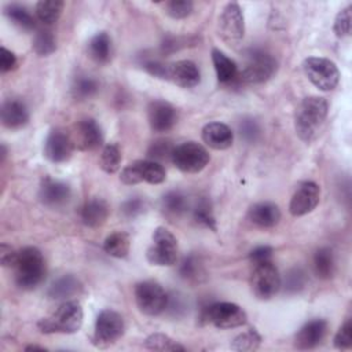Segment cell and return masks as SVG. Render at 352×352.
Masks as SVG:
<instances>
[{
	"mask_svg": "<svg viewBox=\"0 0 352 352\" xmlns=\"http://www.w3.org/2000/svg\"><path fill=\"white\" fill-rule=\"evenodd\" d=\"M16 250H14L10 245L1 243L0 246V263L3 267H12L16 258Z\"/></svg>",
	"mask_w": 352,
	"mask_h": 352,
	"instance_id": "f907efd6",
	"label": "cell"
},
{
	"mask_svg": "<svg viewBox=\"0 0 352 352\" xmlns=\"http://www.w3.org/2000/svg\"><path fill=\"white\" fill-rule=\"evenodd\" d=\"M250 287L258 300H271L282 287V278L272 261L253 265Z\"/></svg>",
	"mask_w": 352,
	"mask_h": 352,
	"instance_id": "8fae6325",
	"label": "cell"
},
{
	"mask_svg": "<svg viewBox=\"0 0 352 352\" xmlns=\"http://www.w3.org/2000/svg\"><path fill=\"white\" fill-rule=\"evenodd\" d=\"M144 348L151 349V351H161V352H182L186 351V348L179 344L177 341H175L173 338H170L166 334L162 333H154L151 336H148L144 341Z\"/></svg>",
	"mask_w": 352,
	"mask_h": 352,
	"instance_id": "e575fe53",
	"label": "cell"
},
{
	"mask_svg": "<svg viewBox=\"0 0 352 352\" xmlns=\"http://www.w3.org/2000/svg\"><path fill=\"white\" fill-rule=\"evenodd\" d=\"M18 65L16 56L14 55V52H11L10 50H7L6 47L0 48V72L8 73L11 70H14Z\"/></svg>",
	"mask_w": 352,
	"mask_h": 352,
	"instance_id": "681fc988",
	"label": "cell"
},
{
	"mask_svg": "<svg viewBox=\"0 0 352 352\" xmlns=\"http://www.w3.org/2000/svg\"><path fill=\"white\" fill-rule=\"evenodd\" d=\"M272 254H274V250H272L271 246L261 245V246H256L254 249L250 250L249 260L253 265H258V264H263V263L272 261Z\"/></svg>",
	"mask_w": 352,
	"mask_h": 352,
	"instance_id": "7dc6e473",
	"label": "cell"
},
{
	"mask_svg": "<svg viewBox=\"0 0 352 352\" xmlns=\"http://www.w3.org/2000/svg\"><path fill=\"white\" fill-rule=\"evenodd\" d=\"M33 51L40 56H48L56 50V40L51 30H37V33L33 37L32 44Z\"/></svg>",
	"mask_w": 352,
	"mask_h": 352,
	"instance_id": "8d00e7d4",
	"label": "cell"
},
{
	"mask_svg": "<svg viewBox=\"0 0 352 352\" xmlns=\"http://www.w3.org/2000/svg\"><path fill=\"white\" fill-rule=\"evenodd\" d=\"M131 248L129 235L124 231H114L106 236L103 242V250L116 258H124L128 256Z\"/></svg>",
	"mask_w": 352,
	"mask_h": 352,
	"instance_id": "4dcf8cb0",
	"label": "cell"
},
{
	"mask_svg": "<svg viewBox=\"0 0 352 352\" xmlns=\"http://www.w3.org/2000/svg\"><path fill=\"white\" fill-rule=\"evenodd\" d=\"M204 319L221 330L241 327L246 323L248 315L242 307L235 302H212L204 309Z\"/></svg>",
	"mask_w": 352,
	"mask_h": 352,
	"instance_id": "30bf717a",
	"label": "cell"
},
{
	"mask_svg": "<svg viewBox=\"0 0 352 352\" xmlns=\"http://www.w3.org/2000/svg\"><path fill=\"white\" fill-rule=\"evenodd\" d=\"M70 91L74 99L85 100L92 98L99 91V81L94 76L81 73L73 78Z\"/></svg>",
	"mask_w": 352,
	"mask_h": 352,
	"instance_id": "1f68e13d",
	"label": "cell"
},
{
	"mask_svg": "<svg viewBox=\"0 0 352 352\" xmlns=\"http://www.w3.org/2000/svg\"><path fill=\"white\" fill-rule=\"evenodd\" d=\"M73 138V136H72ZM74 146L82 151L96 150L103 144V132L94 118H82L74 126Z\"/></svg>",
	"mask_w": 352,
	"mask_h": 352,
	"instance_id": "e0dca14e",
	"label": "cell"
},
{
	"mask_svg": "<svg viewBox=\"0 0 352 352\" xmlns=\"http://www.w3.org/2000/svg\"><path fill=\"white\" fill-rule=\"evenodd\" d=\"M88 55L98 63L104 65L111 58V38L106 32H98L88 41Z\"/></svg>",
	"mask_w": 352,
	"mask_h": 352,
	"instance_id": "484cf974",
	"label": "cell"
},
{
	"mask_svg": "<svg viewBox=\"0 0 352 352\" xmlns=\"http://www.w3.org/2000/svg\"><path fill=\"white\" fill-rule=\"evenodd\" d=\"M305 282H307L305 272L301 268H292L290 271H287L282 285L286 292L296 293L305 286Z\"/></svg>",
	"mask_w": 352,
	"mask_h": 352,
	"instance_id": "b9f144b4",
	"label": "cell"
},
{
	"mask_svg": "<svg viewBox=\"0 0 352 352\" xmlns=\"http://www.w3.org/2000/svg\"><path fill=\"white\" fill-rule=\"evenodd\" d=\"M246 55L245 67L236 76L241 82L260 84L275 74L278 63L271 54L263 50H250Z\"/></svg>",
	"mask_w": 352,
	"mask_h": 352,
	"instance_id": "277c9868",
	"label": "cell"
},
{
	"mask_svg": "<svg viewBox=\"0 0 352 352\" xmlns=\"http://www.w3.org/2000/svg\"><path fill=\"white\" fill-rule=\"evenodd\" d=\"M147 261L158 267H172L177 261V241L165 227H157L153 232V245L146 253Z\"/></svg>",
	"mask_w": 352,
	"mask_h": 352,
	"instance_id": "ba28073f",
	"label": "cell"
},
{
	"mask_svg": "<svg viewBox=\"0 0 352 352\" xmlns=\"http://www.w3.org/2000/svg\"><path fill=\"white\" fill-rule=\"evenodd\" d=\"M100 168L106 172V173H114L120 169V164H121V151L120 147L116 143H109L103 147L102 154H100V160H99Z\"/></svg>",
	"mask_w": 352,
	"mask_h": 352,
	"instance_id": "74e56055",
	"label": "cell"
},
{
	"mask_svg": "<svg viewBox=\"0 0 352 352\" xmlns=\"http://www.w3.org/2000/svg\"><path fill=\"white\" fill-rule=\"evenodd\" d=\"M165 80H169L182 88H194L201 81V73L192 60L183 59L168 63Z\"/></svg>",
	"mask_w": 352,
	"mask_h": 352,
	"instance_id": "d6986e66",
	"label": "cell"
},
{
	"mask_svg": "<svg viewBox=\"0 0 352 352\" xmlns=\"http://www.w3.org/2000/svg\"><path fill=\"white\" fill-rule=\"evenodd\" d=\"M82 318L84 315L80 302L65 301L48 318L40 319L37 327L44 334H73L80 330L82 324Z\"/></svg>",
	"mask_w": 352,
	"mask_h": 352,
	"instance_id": "3957f363",
	"label": "cell"
},
{
	"mask_svg": "<svg viewBox=\"0 0 352 352\" xmlns=\"http://www.w3.org/2000/svg\"><path fill=\"white\" fill-rule=\"evenodd\" d=\"M329 111V103L322 96H307L296 109L294 129L297 136L311 143L319 133Z\"/></svg>",
	"mask_w": 352,
	"mask_h": 352,
	"instance_id": "6da1fadb",
	"label": "cell"
},
{
	"mask_svg": "<svg viewBox=\"0 0 352 352\" xmlns=\"http://www.w3.org/2000/svg\"><path fill=\"white\" fill-rule=\"evenodd\" d=\"M81 292V283L80 280L72 275H62L56 280L51 283V286L47 290V296L52 300H65L69 297H73Z\"/></svg>",
	"mask_w": 352,
	"mask_h": 352,
	"instance_id": "d4e9b609",
	"label": "cell"
},
{
	"mask_svg": "<svg viewBox=\"0 0 352 352\" xmlns=\"http://www.w3.org/2000/svg\"><path fill=\"white\" fill-rule=\"evenodd\" d=\"M4 15L8 18V21L19 28L21 30L30 32L36 29V19L29 12V10L21 4H7L4 7Z\"/></svg>",
	"mask_w": 352,
	"mask_h": 352,
	"instance_id": "f546056e",
	"label": "cell"
},
{
	"mask_svg": "<svg viewBox=\"0 0 352 352\" xmlns=\"http://www.w3.org/2000/svg\"><path fill=\"white\" fill-rule=\"evenodd\" d=\"M192 219L197 224H199L205 228H209L212 231L217 230L212 204L208 197H201L197 199L195 205L192 206Z\"/></svg>",
	"mask_w": 352,
	"mask_h": 352,
	"instance_id": "d6a6232c",
	"label": "cell"
},
{
	"mask_svg": "<svg viewBox=\"0 0 352 352\" xmlns=\"http://www.w3.org/2000/svg\"><path fill=\"white\" fill-rule=\"evenodd\" d=\"M302 70L307 78L320 91H333L340 82L337 65L322 56H309L302 62Z\"/></svg>",
	"mask_w": 352,
	"mask_h": 352,
	"instance_id": "8992f818",
	"label": "cell"
},
{
	"mask_svg": "<svg viewBox=\"0 0 352 352\" xmlns=\"http://www.w3.org/2000/svg\"><path fill=\"white\" fill-rule=\"evenodd\" d=\"M239 133L248 143H254L260 138L261 129L258 122L252 117H245L239 122Z\"/></svg>",
	"mask_w": 352,
	"mask_h": 352,
	"instance_id": "ee69618b",
	"label": "cell"
},
{
	"mask_svg": "<svg viewBox=\"0 0 352 352\" xmlns=\"http://www.w3.org/2000/svg\"><path fill=\"white\" fill-rule=\"evenodd\" d=\"M170 161L180 172L198 173L206 168L210 155L202 144L190 140L175 146Z\"/></svg>",
	"mask_w": 352,
	"mask_h": 352,
	"instance_id": "9c48e42d",
	"label": "cell"
},
{
	"mask_svg": "<svg viewBox=\"0 0 352 352\" xmlns=\"http://www.w3.org/2000/svg\"><path fill=\"white\" fill-rule=\"evenodd\" d=\"M63 7L62 0H40L36 4V16L44 25H52L59 19Z\"/></svg>",
	"mask_w": 352,
	"mask_h": 352,
	"instance_id": "836d02e7",
	"label": "cell"
},
{
	"mask_svg": "<svg viewBox=\"0 0 352 352\" xmlns=\"http://www.w3.org/2000/svg\"><path fill=\"white\" fill-rule=\"evenodd\" d=\"M173 148H175V146L172 144L170 140L157 139L150 144V147L147 150V157H148V160L161 164L164 161L172 160Z\"/></svg>",
	"mask_w": 352,
	"mask_h": 352,
	"instance_id": "ab89813d",
	"label": "cell"
},
{
	"mask_svg": "<svg viewBox=\"0 0 352 352\" xmlns=\"http://www.w3.org/2000/svg\"><path fill=\"white\" fill-rule=\"evenodd\" d=\"M261 344V336L254 330L249 329L241 334H238L231 344V349L239 352H250L256 351Z\"/></svg>",
	"mask_w": 352,
	"mask_h": 352,
	"instance_id": "f35d334b",
	"label": "cell"
},
{
	"mask_svg": "<svg viewBox=\"0 0 352 352\" xmlns=\"http://www.w3.org/2000/svg\"><path fill=\"white\" fill-rule=\"evenodd\" d=\"M245 34V18L238 3H227L219 16V36L230 45L238 44Z\"/></svg>",
	"mask_w": 352,
	"mask_h": 352,
	"instance_id": "4fadbf2b",
	"label": "cell"
},
{
	"mask_svg": "<svg viewBox=\"0 0 352 352\" xmlns=\"http://www.w3.org/2000/svg\"><path fill=\"white\" fill-rule=\"evenodd\" d=\"M81 221L91 228L100 227L104 224L109 216V204L100 197H92L87 199L80 212Z\"/></svg>",
	"mask_w": 352,
	"mask_h": 352,
	"instance_id": "cb8c5ba5",
	"label": "cell"
},
{
	"mask_svg": "<svg viewBox=\"0 0 352 352\" xmlns=\"http://www.w3.org/2000/svg\"><path fill=\"white\" fill-rule=\"evenodd\" d=\"M194 4L190 0H172L165 4L166 14L173 19H183L192 12Z\"/></svg>",
	"mask_w": 352,
	"mask_h": 352,
	"instance_id": "7bdbcfd3",
	"label": "cell"
},
{
	"mask_svg": "<svg viewBox=\"0 0 352 352\" xmlns=\"http://www.w3.org/2000/svg\"><path fill=\"white\" fill-rule=\"evenodd\" d=\"M314 272L320 279H330L336 271L334 253L330 248H319L312 258Z\"/></svg>",
	"mask_w": 352,
	"mask_h": 352,
	"instance_id": "f1b7e54d",
	"label": "cell"
},
{
	"mask_svg": "<svg viewBox=\"0 0 352 352\" xmlns=\"http://www.w3.org/2000/svg\"><path fill=\"white\" fill-rule=\"evenodd\" d=\"M179 275L188 282L198 280L204 275V267L199 257L194 253L186 256L179 265Z\"/></svg>",
	"mask_w": 352,
	"mask_h": 352,
	"instance_id": "d590c367",
	"label": "cell"
},
{
	"mask_svg": "<svg viewBox=\"0 0 352 352\" xmlns=\"http://www.w3.org/2000/svg\"><path fill=\"white\" fill-rule=\"evenodd\" d=\"M124 331L125 323L121 314L114 309H103L95 322L92 344L100 349L109 348L122 337Z\"/></svg>",
	"mask_w": 352,
	"mask_h": 352,
	"instance_id": "5b68a950",
	"label": "cell"
},
{
	"mask_svg": "<svg viewBox=\"0 0 352 352\" xmlns=\"http://www.w3.org/2000/svg\"><path fill=\"white\" fill-rule=\"evenodd\" d=\"M212 62L216 72V77L220 82L227 84L236 78L238 76V67L236 63L228 58L223 51L213 48L212 50Z\"/></svg>",
	"mask_w": 352,
	"mask_h": 352,
	"instance_id": "4316f807",
	"label": "cell"
},
{
	"mask_svg": "<svg viewBox=\"0 0 352 352\" xmlns=\"http://www.w3.org/2000/svg\"><path fill=\"white\" fill-rule=\"evenodd\" d=\"M320 187L315 182H302L296 188L289 204V212L294 217L311 213L319 204Z\"/></svg>",
	"mask_w": 352,
	"mask_h": 352,
	"instance_id": "9a60e30c",
	"label": "cell"
},
{
	"mask_svg": "<svg viewBox=\"0 0 352 352\" xmlns=\"http://www.w3.org/2000/svg\"><path fill=\"white\" fill-rule=\"evenodd\" d=\"M74 142L72 135L65 129L55 128L51 129L44 142V155L48 161L54 164H60L67 161L74 150Z\"/></svg>",
	"mask_w": 352,
	"mask_h": 352,
	"instance_id": "5bb4252c",
	"label": "cell"
},
{
	"mask_svg": "<svg viewBox=\"0 0 352 352\" xmlns=\"http://www.w3.org/2000/svg\"><path fill=\"white\" fill-rule=\"evenodd\" d=\"M44 351L45 348L44 346H37V345H29V346H26V351Z\"/></svg>",
	"mask_w": 352,
	"mask_h": 352,
	"instance_id": "816d5d0a",
	"label": "cell"
},
{
	"mask_svg": "<svg viewBox=\"0 0 352 352\" xmlns=\"http://www.w3.org/2000/svg\"><path fill=\"white\" fill-rule=\"evenodd\" d=\"M1 124L8 129H19L29 121V109L21 99H6L0 110Z\"/></svg>",
	"mask_w": 352,
	"mask_h": 352,
	"instance_id": "44dd1931",
	"label": "cell"
},
{
	"mask_svg": "<svg viewBox=\"0 0 352 352\" xmlns=\"http://www.w3.org/2000/svg\"><path fill=\"white\" fill-rule=\"evenodd\" d=\"M146 209V201L142 197H132L121 205V213L126 219H135Z\"/></svg>",
	"mask_w": 352,
	"mask_h": 352,
	"instance_id": "bcb514c9",
	"label": "cell"
},
{
	"mask_svg": "<svg viewBox=\"0 0 352 352\" xmlns=\"http://www.w3.org/2000/svg\"><path fill=\"white\" fill-rule=\"evenodd\" d=\"M202 140L213 150H227L232 146L234 133L231 128L223 122L213 121L202 128Z\"/></svg>",
	"mask_w": 352,
	"mask_h": 352,
	"instance_id": "7402d4cb",
	"label": "cell"
},
{
	"mask_svg": "<svg viewBox=\"0 0 352 352\" xmlns=\"http://www.w3.org/2000/svg\"><path fill=\"white\" fill-rule=\"evenodd\" d=\"M187 305L186 301L183 298V296L180 294H173V296H168V302H166V308L165 311H168L172 316H182L186 314Z\"/></svg>",
	"mask_w": 352,
	"mask_h": 352,
	"instance_id": "c3c4849f",
	"label": "cell"
},
{
	"mask_svg": "<svg viewBox=\"0 0 352 352\" xmlns=\"http://www.w3.org/2000/svg\"><path fill=\"white\" fill-rule=\"evenodd\" d=\"M14 268V279L19 289L33 290L45 278V260L34 246H25L18 250Z\"/></svg>",
	"mask_w": 352,
	"mask_h": 352,
	"instance_id": "7a4b0ae2",
	"label": "cell"
},
{
	"mask_svg": "<svg viewBox=\"0 0 352 352\" xmlns=\"http://www.w3.org/2000/svg\"><path fill=\"white\" fill-rule=\"evenodd\" d=\"M351 28H352V6H348L336 15V19L333 23V32L337 37L344 38L351 34Z\"/></svg>",
	"mask_w": 352,
	"mask_h": 352,
	"instance_id": "60d3db41",
	"label": "cell"
},
{
	"mask_svg": "<svg viewBox=\"0 0 352 352\" xmlns=\"http://www.w3.org/2000/svg\"><path fill=\"white\" fill-rule=\"evenodd\" d=\"M70 197H72V190L67 183L51 179L48 176L41 180V184L38 188V198L43 205L56 209L66 205Z\"/></svg>",
	"mask_w": 352,
	"mask_h": 352,
	"instance_id": "ac0fdd59",
	"label": "cell"
},
{
	"mask_svg": "<svg viewBox=\"0 0 352 352\" xmlns=\"http://www.w3.org/2000/svg\"><path fill=\"white\" fill-rule=\"evenodd\" d=\"M188 208H190V202L187 195L179 190L168 191L161 199L162 212L172 219L183 216L184 213H187Z\"/></svg>",
	"mask_w": 352,
	"mask_h": 352,
	"instance_id": "83f0119b",
	"label": "cell"
},
{
	"mask_svg": "<svg viewBox=\"0 0 352 352\" xmlns=\"http://www.w3.org/2000/svg\"><path fill=\"white\" fill-rule=\"evenodd\" d=\"M248 219L260 228H271L279 223L280 210L272 202H257L249 208Z\"/></svg>",
	"mask_w": 352,
	"mask_h": 352,
	"instance_id": "603a6c76",
	"label": "cell"
},
{
	"mask_svg": "<svg viewBox=\"0 0 352 352\" xmlns=\"http://www.w3.org/2000/svg\"><path fill=\"white\" fill-rule=\"evenodd\" d=\"M166 179L162 164L151 160H138L126 165L120 175V180L126 186H133L142 182L150 184H161Z\"/></svg>",
	"mask_w": 352,
	"mask_h": 352,
	"instance_id": "7c38bea8",
	"label": "cell"
},
{
	"mask_svg": "<svg viewBox=\"0 0 352 352\" xmlns=\"http://www.w3.org/2000/svg\"><path fill=\"white\" fill-rule=\"evenodd\" d=\"M334 346L338 349H349L352 346V322L346 319L334 336Z\"/></svg>",
	"mask_w": 352,
	"mask_h": 352,
	"instance_id": "f6af8a7d",
	"label": "cell"
},
{
	"mask_svg": "<svg viewBox=\"0 0 352 352\" xmlns=\"http://www.w3.org/2000/svg\"><path fill=\"white\" fill-rule=\"evenodd\" d=\"M147 120L154 132H168L177 122V111L169 102L155 99L147 107Z\"/></svg>",
	"mask_w": 352,
	"mask_h": 352,
	"instance_id": "2e32d148",
	"label": "cell"
},
{
	"mask_svg": "<svg viewBox=\"0 0 352 352\" xmlns=\"http://www.w3.org/2000/svg\"><path fill=\"white\" fill-rule=\"evenodd\" d=\"M133 296L138 309L147 316H157L165 312L168 294L164 287L154 280H142L135 285Z\"/></svg>",
	"mask_w": 352,
	"mask_h": 352,
	"instance_id": "52a82bcc",
	"label": "cell"
},
{
	"mask_svg": "<svg viewBox=\"0 0 352 352\" xmlns=\"http://www.w3.org/2000/svg\"><path fill=\"white\" fill-rule=\"evenodd\" d=\"M329 324L324 319H312L307 322L294 337V346L301 351L316 348L326 337Z\"/></svg>",
	"mask_w": 352,
	"mask_h": 352,
	"instance_id": "ffe728a7",
	"label": "cell"
}]
</instances>
